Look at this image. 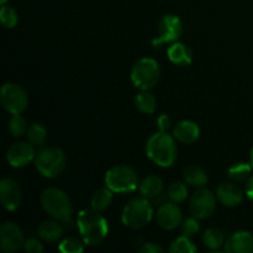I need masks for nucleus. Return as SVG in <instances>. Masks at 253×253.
<instances>
[{
	"instance_id": "9d476101",
	"label": "nucleus",
	"mask_w": 253,
	"mask_h": 253,
	"mask_svg": "<svg viewBox=\"0 0 253 253\" xmlns=\"http://www.w3.org/2000/svg\"><path fill=\"white\" fill-rule=\"evenodd\" d=\"M183 34V24L180 19L175 15H165L161 19L158 25V37L152 41L155 48L161 47V44L166 42H175L178 41Z\"/></svg>"
},
{
	"instance_id": "6ab92c4d",
	"label": "nucleus",
	"mask_w": 253,
	"mask_h": 253,
	"mask_svg": "<svg viewBox=\"0 0 253 253\" xmlns=\"http://www.w3.org/2000/svg\"><path fill=\"white\" fill-rule=\"evenodd\" d=\"M163 188H165V185H163L162 179L160 177L148 175L140 183L138 189H140L141 195L143 198H147V199L156 202L163 194Z\"/></svg>"
},
{
	"instance_id": "c756f323",
	"label": "nucleus",
	"mask_w": 253,
	"mask_h": 253,
	"mask_svg": "<svg viewBox=\"0 0 253 253\" xmlns=\"http://www.w3.org/2000/svg\"><path fill=\"white\" fill-rule=\"evenodd\" d=\"M168 197L174 203H183L188 198V188L184 183L175 182L168 188Z\"/></svg>"
},
{
	"instance_id": "20e7f679",
	"label": "nucleus",
	"mask_w": 253,
	"mask_h": 253,
	"mask_svg": "<svg viewBox=\"0 0 253 253\" xmlns=\"http://www.w3.org/2000/svg\"><path fill=\"white\" fill-rule=\"evenodd\" d=\"M153 217V208L147 198H136L128 202L124 208L121 220L126 227L138 230L151 222Z\"/></svg>"
},
{
	"instance_id": "f8f14e48",
	"label": "nucleus",
	"mask_w": 253,
	"mask_h": 253,
	"mask_svg": "<svg viewBox=\"0 0 253 253\" xmlns=\"http://www.w3.org/2000/svg\"><path fill=\"white\" fill-rule=\"evenodd\" d=\"M183 214L177 203H165L161 205L156 214V221L163 230H174L182 224Z\"/></svg>"
},
{
	"instance_id": "473e14b6",
	"label": "nucleus",
	"mask_w": 253,
	"mask_h": 253,
	"mask_svg": "<svg viewBox=\"0 0 253 253\" xmlns=\"http://www.w3.org/2000/svg\"><path fill=\"white\" fill-rule=\"evenodd\" d=\"M24 250L27 253H42L43 252V245L41 244V241L36 239H29L25 241L24 244Z\"/></svg>"
},
{
	"instance_id": "f257e3e1",
	"label": "nucleus",
	"mask_w": 253,
	"mask_h": 253,
	"mask_svg": "<svg viewBox=\"0 0 253 253\" xmlns=\"http://www.w3.org/2000/svg\"><path fill=\"white\" fill-rule=\"evenodd\" d=\"M146 155L147 157L163 168L174 165L177 158V146L173 136L167 130H158L148 138L146 143Z\"/></svg>"
},
{
	"instance_id": "5701e85b",
	"label": "nucleus",
	"mask_w": 253,
	"mask_h": 253,
	"mask_svg": "<svg viewBox=\"0 0 253 253\" xmlns=\"http://www.w3.org/2000/svg\"><path fill=\"white\" fill-rule=\"evenodd\" d=\"M135 105L140 113L142 114H153L157 108V100L151 93L143 90L142 93L137 94L135 98Z\"/></svg>"
},
{
	"instance_id": "e433bc0d",
	"label": "nucleus",
	"mask_w": 253,
	"mask_h": 253,
	"mask_svg": "<svg viewBox=\"0 0 253 253\" xmlns=\"http://www.w3.org/2000/svg\"><path fill=\"white\" fill-rule=\"evenodd\" d=\"M251 166L253 168V148H252V152H251Z\"/></svg>"
},
{
	"instance_id": "aec40b11",
	"label": "nucleus",
	"mask_w": 253,
	"mask_h": 253,
	"mask_svg": "<svg viewBox=\"0 0 253 253\" xmlns=\"http://www.w3.org/2000/svg\"><path fill=\"white\" fill-rule=\"evenodd\" d=\"M168 58L177 66H189L193 61L192 51L182 42H174L167 51Z\"/></svg>"
},
{
	"instance_id": "f3484780",
	"label": "nucleus",
	"mask_w": 253,
	"mask_h": 253,
	"mask_svg": "<svg viewBox=\"0 0 253 253\" xmlns=\"http://www.w3.org/2000/svg\"><path fill=\"white\" fill-rule=\"evenodd\" d=\"M173 136L182 143H193L199 138L200 128L194 121L183 120L173 128Z\"/></svg>"
},
{
	"instance_id": "412c9836",
	"label": "nucleus",
	"mask_w": 253,
	"mask_h": 253,
	"mask_svg": "<svg viewBox=\"0 0 253 253\" xmlns=\"http://www.w3.org/2000/svg\"><path fill=\"white\" fill-rule=\"evenodd\" d=\"M183 178L185 183L194 188H203L208 183V174L199 166H188L183 170Z\"/></svg>"
},
{
	"instance_id": "4c0bfd02",
	"label": "nucleus",
	"mask_w": 253,
	"mask_h": 253,
	"mask_svg": "<svg viewBox=\"0 0 253 253\" xmlns=\"http://www.w3.org/2000/svg\"><path fill=\"white\" fill-rule=\"evenodd\" d=\"M7 1H9V0H0V2H1V5H5Z\"/></svg>"
},
{
	"instance_id": "a211bd4d",
	"label": "nucleus",
	"mask_w": 253,
	"mask_h": 253,
	"mask_svg": "<svg viewBox=\"0 0 253 253\" xmlns=\"http://www.w3.org/2000/svg\"><path fill=\"white\" fill-rule=\"evenodd\" d=\"M64 234V225L58 220H47L43 221L37 229L40 239L47 242H54L61 239Z\"/></svg>"
},
{
	"instance_id": "72a5a7b5",
	"label": "nucleus",
	"mask_w": 253,
	"mask_h": 253,
	"mask_svg": "<svg viewBox=\"0 0 253 253\" xmlns=\"http://www.w3.org/2000/svg\"><path fill=\"white\" fill-rule=\"evenodd\" d=\"M138 251L141 253H163L165 250L155 242H147V244H143V246H141Z\"/></svg>"
},
{
	"instance_id": "1a4fd4ad",
	"label": "nucleus",
	"mask_w": 253,
	"mask_h": 253,
	"mask_svg": "<svg viewBox=\"0 0 253 253\" xmlns=\"http://www.w3.org/2000/svg\"><path fill=\"white\" fill-rule=\"evenodd\" d=\"M216 208V194L208 189H198L192 195L189 202V210L192 216L197 219H207L211 216Z\"/></svg>"
},
{
	"instance_id": "4468645a",
	"label": "nucleus",
	"mask_w": 253,
	"mask_h": 253,
	"mask_svg": "<svg viewBox=\"0 0 253 253\" xmlns=\"http://www.w3.org/2000/svg\"><path fill=\"white\" fill-rule=\"evenodd\" d=\"M35 148L32 143L26 142H17L14 143L6 152V161L11 167L20 168L29 165L34 158Z\"/></svg>"
},
{
	"instance_id": "c9c22d12",
	"label": "nucleus",
	"mask_w": 253,
	"mask_h": 253,
	"mask_svg": "<svg viewBox=\"0 0 253 253\" xmlns=\"http://www.w3.org/2000/svg\"><path fill=\"white\" fill-rule=\"evenodd\" d=\"M246 194L247 197L253 202V175L249 178L247 180V184H246Z\"/></svg>"
},
{
	"instance_id": "6e6552de",
	"label": "nucleus",
	"mask_w": 253,
	"mask_h": 253,
	"mask_svg": "<svg viewBox=\"0 0 253 253\" xmlns=\"http://www.w3.org/2000/svg\"><path fill=\"white\" fill-rule=\"evenodd\" d=\"M0 101L7 113L16 115L26 110L29 99L21 86L14 83H6L0 90Z\"/></svg>"
},
{
	"instance_id": "7c9ffc66",
	"label": "nucleus",
	"mask_w": 253,
	"mask_h": 253,
	"mask_svg": "<svg viewBox=\"0 0 253 253\" xmlns=\"http://www.w3.org/2000/svg\"><path fill=\"white\" fill-rule=\"evenodd\" d=\"M58 250L63 253H81L84 251V246L77 237H67L59 244Z\"/></svg>"
},
{
	"instance_id": "f704fd0d",
	"label": "nucleus",
	"mask_w": 253,
	"mask_h": 253,
	"mask_svg": "<svg viewBox=\"0 0 253 253\" xmlns=\"http://www.w3.org/2000/svg\"><path fill=\"white\" fill-rule=\"evenodd\" d=\"M158 130H168L170 126V119L167 115H161L157 120Z\"/></svg>"
},
{
	"instance_id": "39448f33",
	"label": "nucleus",
	"mask_w": 253,
	"mask_h": 253,
	"mask_svg": "<svg viewBox=\"0 0 253 253\" xmlns=\"http://www.w3.org/2000/svg\"><path fill=\"white\" fill-rule=\"evenodd\" d=\"M66 155L57 147L44 148L35 157L36 169L46 178H56L61 175L66 169Z\"/></svg>"
},
{
	"instance_id": "393cba45",
	"label": "nucleus",
	"mask_w": 253,
	"mask_h": 253,
	"mask_svg": "<svg viewBox=\"0 0 253 253\" xmlns=\"http://www.w3.org/2000/svg\"><path fill=\"white\" fill-rule=\"evenodd\" d=\"M253 169L251 163H245V162H239L235 163L234 166L229 168V175L230 179L235 180V182H242V180H246L251 177V170Z\"/></svg>"
},
{
	"instance_id": "dca6fc26",
	"label": "nucleus",
	"mask_w": 253,
	"mask_h": 253,
	"mask_svg": "<svg viewBox=\"0 0 253 253\" xmlns=\"http://www.w3.org/2000/svg\"><path fill=\"white\" fill-rule=\"evenodd\" d=\"M216 198L225 207L234 208L241 204L244 200V193L241 188L234 183H222L217 187Z\"/></svg>"
},
{
	"instance_id": "a878e982",
	"label": "nucleus",
	"mask_w": 253,
	"mask_h": 253,
	"mask_svg": "<svg viewBox=\"0 0 253 253\" xmlns=\"http://www.w3.org/2000/svg\"><path fill=\"white\" fill-rule=\"evenodd\" d=\"M27 140L34 146H43L47 140V130L41 124H32L27 130Z\"/></svg>"
},
{
	"instance_id": "f03ea898",
	"label": "nucleus",
	"mask_w": 253,
	"mask_h": 253,
	"mask_svg": "<svg viewBox=\"0 0 253 253\" xmlns=\"http://www.w3.org/2000/svg\"><path fill=\"white\" fill-rule=\"evenodd\" d=\"M41 205L44 211L58 220L68 229L73 227V207L68 195L58 188H47L41 194Z\"/></svg>"
},
{
	"instance_id": "7ed1b4c3",
	"label": "nucleus",
	"mask_w": 253,
	"mask_h": 253,
	"mask_svg": "<svg viewBox=\"0 0 253 253\" xmlns=\"http://www.w3.org/2000/svg\"><path fill=\"white\" fill-rule=\"evenodd\" d=\"M78 229L85 245L96 246L101 244L109 232L108 221L98 210L84 209L78 215Z\"/></svg>"
},
{
	"instance_id": "b1692460",
	"label": "nucleus",
	"mask_w": 253,
	"mask_h": 253,
	"mask_svg": "<svg viewBox=\"0 0 253 253\" xmlns=\"http://www.w3.org/2000/svg\"><path fill=\"white\" fill-rule=\"evenodd\" d=\"M205 247L210 250H219L225 245V235L219 229H208L203 235Z\"/></svg>"
},
{
	"instance_id": "423d86ee",
	"label": "nucleus",
	"mask_w": 253,
	"mask_h": 253,
	"mask_svg": "<svg viewBox=\"0 0 253 253\" xmlns=\"http://www.w3.org/2000/svg\"><path fill=\"white\" fill-rule=\"evenodd\" d=\"M105 184L114 193H130L138 187V177L135 169L126 165H118L106 172Z\"/></svg>"
},
{
	"instance_id": "ddd939ff",
	"label": "nucleus",
	"mask_w": 253,
	"mask_h": 253,
	"mask_svg": "<svg viewBox=\"0 0 253 253\" xmlns=\"http://www.w3.org/2000/svg\"><path fill=\"white\" fill-rule=\"evenodd\" d=\"M21 189L12 178H2L0 182V202L7 211H15L21 205Z\"/></svg>"
},
{
	"instance_id": "2eb2a0df",
	"label": "nucleus",
	"mask_w": 253,
	"mask_h": 253,
	"mask_svg": "<svg viewBox=\"0 0 253 253\" xmlns=\"http://www.w3.org/2000/svg\"><path fill=\"white\" fill-rule=\"evenodd\" d=\"M224 249L227 253H252L253 235L247 231L235 232L225 241Z\"/></svg>"
},
{
	"instance_id": "cd10ccee",
	"label": "nucleus",
	"mask_w": 253,
	"mask_h": 253,
	"mask_svg": "<svg viewBox=\"0 0 253 253\" xmlns=\"http://www.w3.org/2000/svg\"><path fill=\"white\" fill-rule=\"evenodd\" d=\"M7 128L14 137H20V136L27 133V130H29L26 120L20 114L12 115V118L9 120V124H7Z\"/></svg>"
},
{
	"instance_id": "4be33fe9",
	"label": "nucleus",
	"mask_w": 253,
	"mask_h": 253,
	"mask_svg": "<svg viewBox=\"0 0 253 253\" xmlns=\"http://www.w3.org/2000/svg\"><path fill=\"white\" fill-rule=\"evenodd\" d=\"M113 190L109 189L108 187L95 190L93 197H91L90 207L98 211L105 210L106 208L110 207L111 202H113Z\"/></svg>"
},
{
	"instance_id": "9b49d317",
	"label": "nucleus",
	"mask_w": 253,
	"mask_h": 253,
	"mask_svg": "<svg viewBox=\"0 0 253 253\" xmlns=\"http://www.w3.org/2000/svg\"><path fill=\"white\" fill-rule=\"evenodd\" d=\"M25 240L21 229L15 222H4L0 227V247L4 252L12 253L24 247Z\"/></svg>"
},
{
	"instance_id": "bb28decb",
	"label": "nucleus",
	"mask_w": 253,
	"mask_h": 253,
	"mask_svg": "<svg viewBox=\"0 0 253 253\" xmlns=\"http://www.w3.org/2000/svg\"><path fill=\"white\" fill-rule=\"evenodd\" d=\"M169 252L172 253H194L197 252V247L193 244L190 237L183 235L182 237H178L172 242L169 247Z\"/></svg>"
},
{
	"instance_id": "2f4dec72",
	"label": "nucleus",
	"mask_w": 253,
	"mask_h": 253,
	"mask_svg": "<svg viewBox=\"0 0 253 253\" xmlns=\"http://www.w3.org/2000/svg\"><path fill=\"white\" fill-rule=\"evenodd\" d=\"M199 224H198L197 217H188L184 220L182 225V234L187 237H193L199 231Z\"/></svg>"
},
{
	"instance_id": "0eeeda50",
	"label": "nucleus",
	"mask_w": 253,
	"mask_h": 253,
	"mask_svg": "<svg viewBox=\"0 0 253 253\" xmlns=\"http://www.w3.org/2000/svg\"><path fill=\"white\" fill-rule=\"evenodd\" d=\"M160 64L156 59L148 57L138 59L131 71V81L133 85L141 90H148L153 88L160 81Z\"/></svg>"
},
{
	"instance_id": "c85d7f7f",
	"label": "nucleus",
	"mask_w": 253,
	"mask_h": 253,
	"mask_svg": "<svg viewBox=\"0 0 253 253\" xmlns=\"http://www.w3.org/2000/svg\"><path fill=\"white\" fill-rule=\"evenodd\" d=\"M0 20H1V24L4 27H6V29H14L17 25V21H19L16 10L6 4L2 5L1 9H0Z\"/></svg>"
}]
</instances>
